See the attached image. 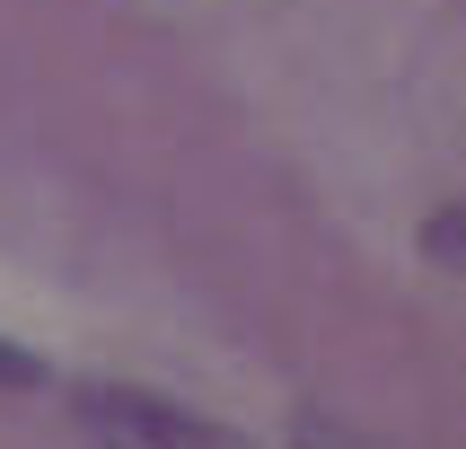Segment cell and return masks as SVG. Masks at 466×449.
Listing matches in <instances>:
<instances>
[{
	"mask_svg": "<svg viewBox=\"0 0 466 449\" xmlns=\"http://www.w3.org/2000/svg\"><path fill=\"white\" fill-rule=\"evenodd\" d=\"M71 405H79V432H88L97 449H256L247 432L194 414V405H177V396L124 388V379H88Z\"/></svg>",
	"mask_w": 466,
	"mask_h": 449,
	"instance_id": "cell-1",
	"label": "cell"
},
{
	"mask_svg": "<svg viewBox=\"0 0 466 449\" xmlns=\"http://www.w3.org/2000/svg\"><path fill=\"white\" fill-rule=\"evenodd\" d=\"M422 238H431V264L466 282V203L458 211H431V230H422Z\"/></svg>",
	"mask_w": 466,
	"mask_h": 449,
	"instance_id": "cell-2",
	"label": "cell"
},
{
	"mask_svg": "<svg viewBox=\"0 0 466 449\" xmlns=\"http://www.w3.org/2000/svg\"><path fill=\"white\" fill-rule=\"evenodd\" d=\"M0 388H45V362L26 343H0Z\"/></svg>",
	"mask_w": 466,
	"mask_h": 449,
	"instance_id": "cell-3",
	"label": "cell"
}]
</instances>
